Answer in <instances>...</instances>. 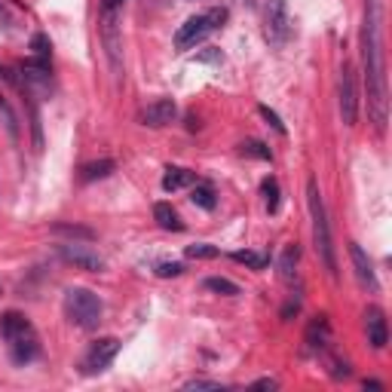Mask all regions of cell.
I'll return each mask as SVG.
<instances>
[{"label": "cell", "mask_w": 392, "mask_h": 392, "mask_svg": "<svg viewBox=\"0 0 392 392\" xmlns=\"http://www.w3.org/2000/svg\"><path fill=\"white\" fill-rule=\"evenodd\" d=\"M31 50H34L37 59H50V52H52L50 37H46V34H34V37H31Z\"/></svg>", "instance_id": "27"}, {"label": "cell", "mask_w": 392, "mask_h": 392, "mask_svg": "<svg viewBox=\"0 0 392 392\" xmlns=\"http://www.w3.org/2000/svg\"><path fill=\"white\" fill-rule=\"evenodd\" d=\"M236 264H246V267H251V270H264L267 264H270V255H258V251H233L230 255Z\"/></svg>", "instance_id": "22"}, {"label": "cell", "mask_w": 392, "mask_h": 392, "mask_svg": "<svg viewBox=\"0 0 392 392\" xmlns=\"http://www.w3.org/2000/svg\"><path fill=\"white\" fill-rule=\"evenodd\" d=\"M202 288H205V292H214V294H224V297L239 294V285L230 282V279H224V276H209L202 282Z\"/></svg>", "instance_id": "20"}, {"label": "cell", "mask_w": 392, "mask_h": 392, "mask_svg": "<svg viewBox=\"0 0 392 392\" xmlns=\"http://www.w3.org/2000/svg\"><path fill=\"white\" fill-rule=\"evenodd\" d=\"M328 334H331V328H328V319L325 316H316V319L310 322V328H306V347L310 350H322L325 343H328Z\"/></svg>", "instance_id": "16"}, {"label": "cell", "mask_w": 392, "mask_h": 392, "mask_svg": "<svg viewBox=\"0 0 392 392\" xmlns=\"http://www.w3.org/2000/svg\"><path fill=\"white\" fill-rule=\"evenodd\" d=\"M301 310V297H294V301H288L285 304V310H282V319H292V313Z\"/></svg>", "instance_id": "34"}, {"label": "cell", "mask_w": 392, "mask_h": 392, "mask_svg": "<svg viewBox=\"0 0 392 392\" xmlns=\"http://www.w3.org/2000/svg\"><path fill=\"white\" fill-rule=\"evenodd\" d=\"M184 389H227L224 384H218V380H205V377H193L184 384Z\"/></svg>", "instance_id": "31"}, {"label": "cell", "mask_w": 392, "mask_h": 392, "mask_svg": "<svg viewBox=\"0 0 392 392\" xmlns=\"http://www.w3.org/2000/svg\"><path fill=\"white\" fill-rule=\"evenodd\" d=\"M117 352H120V340L117 338H101L96 343H89L86 356H83V362H80V371H83V374H101V371L117 359Z\"/></svg>", "instance_id": "7"}, {"label": "cell", "mask_w": 392, "mask_h": 392, "mask_svg": "<svg viewBox=\"0 0 392 392\" xmlns=\"http://www.w3.org/2000/svg\"><path fill=\"white\" fill-rule=\"evenodd\" d=\"M239 151L246 154V156H258V160H273V151H270V147L264 144V142H242L239 144Z\"/></svg>", "instance_id": "24"}, {"label": "cell", "mask_w": 392, "mask_h": 392, "mask_svg": "<svg viewBox=\"0 0 392 392\" xmlns=\"http://www.w3.org/2000/svg\"><path fill=\"white\" fill-rule=\"evenodd\" d=\"M52 230L55 233H64V236H74V239H92V236H96L89 227H77V224H55Z\"/></svg>", "instance_id": "25"}, {"label": "cell", "mask_w": 392, "mask_h": 392, "mask_svg": "<svg viewBox=\"0 0 392 392\" xmlns=\"http://www.w3.org/2000/svg\"><path fill=\"white\" fill-rule=\"evenodd\" d=\"M6 343H9V359H13L16 365H28V362H34L40 356V340H37V334H34V325L13 334V338H6Z\"/></svg>", "instance_id": "10"}, {"label": "cell", "mask_w": 392, "mask_h": 392, "mask_svg": "<svg viewBox=\"0 0 392 392\" xmlns=\"http://www.w3.org/2000/svg\"><path fill=\"white\" fill-rule=\"evenodd\" d=\"M160 279H172V276H181L184 273V264H178V260H163V264H156L154 270Z\"/></svg>", "instance_id": "28"}, {"label": "cell", "mask_w": 392, "mask_h": 392, "mask_svg": "<svg viewBox=\"0 0 392 392\" xmlns=\"http://www.w3.org/2000/svg\"><path fill=\"white\" fill-rule=\"evenodd\" d=\"M260 193H264L267 212L276 214L279 212V181L276 178H264V184H260Z\"/></svg>", "instance_id": "23"}, {"label": "cell", "mask_w": 392, "mask_h": 392, "mask_svg": "<svg viewBox=\"0 0 392 392\" xmlns=\"http://www.w3.org/2000/svg\"><path fill=\"white\" fill-rule=\"evenodd\" d=\"M340 117L347 126H356L359 120V89H356V74L347 62L340 68Z\"/></svg>", "instance_id": "8"}, {"label": "cell", "mask_w": 392, "mask_h": 392, "mask_svg": "<svg viewBox=\"0 0 392 392\" xmlns=\"http://www.w3.org/2000/svg\"><path fill=\"white\" fill-rule=\"evenodd\" d=\"M196 181V175L190 169H181V166H169L163 175V190L166 193H175V190H181V188H188V184Z\"/></svg>", "instance_id": "15"}, {"label": "cell", "mask_w": 392, "mask_h": 392, "mask_svg": "<svg viewBox=\"0 0 392 392\" xmlns=\"http://www.w3.org/2000/svg\"><path fill=\"white\" fill-rule=\"evenodd\" d=\"M0 25H4V28H13V16H9L6 4H0Z\"/></svg>", "instance_id": "35"}, {"label": "cell", "mask_w": 392, "mask_h": 392, "mask_svg": "<svg viewBox=\"0 0 392 392\" xmlns=\"http://www.w3.org/2000/svg\"><path fill=\"white\" fill-rule=\"evenodd\" d=\"M101 40H105L110 68H114V74H120L123 71V40H120V22L114 6H105V13H101Z\"/></svg>", "instance_id": "5"}, {"label": "cell", "mask_w": 392, "mask_h": 392, "mask_svg": "<svg viewBox=\"0 0 392 392\" xmlns=\"http://www.w3.org/2000/svg\"><path fill=\"white\" fill-rule=\"evenodd\" d=\"M251 389H276V380H270V377L255 380V384H251Z\"/></svg>", "instance_id": "36"}, {"label": "cell", "mask_w": 392, "mask_h": 392, "mask_svg": "<svg viewBox=\"0 0 392 392\" xmlns=\"http://www.w3.org/2000/svg\"><path fill=\"white\" fill-rule=\"evenodd\" d=\"M101 313H105V304H101V297L96 292H89V288H68L64 292V316L77 328L83 331L98 328Z\"/></svg>", "instance_id": "3"}, {"label": "cell", "mask_w": 392, "mask_h": 392, "mask_svg": "<svg viewBox=\"0 0 392 392\" xmlns=\"http://www.w3.org/2000/svg\"><path fill=\"white\" fill-rule=\"evenodd\" d=\"M221 251L209 246V242H196V246H188V258H196V260H209V258H218Z\"/></svg>", "instance_id": "26"}, {"label": "cell", "mask_w": 392, "mask_h": 392, "mask_svg": "<svg viewBox=\"0 0 392 392\" xmlns=\"http://www.w3.org/2000/svg\"><path fill=\"white\" fill-rule=\"evenodd\" d=\"M365 389H384V384L380 380H365Z\"/></svg>", "instance_id": "37"}, {"label": "cell", "mask_w": 392, "mask_h": 392, "mask_svg": "<svg viewBox=\"0 0 392 392\" xmlns=\"http://www.w3.org/2000/svg\"><path fill=\"white\" fill-rule=\"evenodd\" d=\"M288 37H292L288 0H267V40L273 46H285Z\"/></svg>", "instance_id": "6"}, {"label": "cell", "mask_w": 392, "mask_h": 392, "mask_svg": "<svg viewBox=\"0 0 392 392\" xmlns=\"http://www.w3.org/2000/svg\"><path fill=\"white\" fill-rule=\"evenodd\" d=\"M297 258H301V248L297 246H288L282 251V258H279V276L285 279V282H292L294 279V264H297Z\"/></svg>", "instance_id": "19"}, {"label": "cell", "mask_w": 392, "mask_h": 392, "mask_svg": "<svg viewBox=\"0 0 392 392\" xmlns=\"http://www.w3.org/2000/svg\"><path fill=\"white\" fill-rule=\"evenodd\" d=\"M258 114H260V117H264V120H267V123H270V126H273V129H276V132H279V135H285V123H282V120H279V114H276V110H270L267 105H258Z\"/></svg>", "instance_id": "29"}, {"label": "cell", "mask_w": 392, "mask_h": 392, "mask_svg": "<svg viewBox=\"0 0 392 392\" xmlns=\"http://www.w3.org/2000/svg\"><path fill=\"white\" fill-rule=\"evenodd\" d=\"M190 200L200 205V209H205V212H212L214 202H218V200H214V188H212V184H196V188L190 190Z\"/></svg>", "instance_id": "21"}, {"label": "cell", "mask_w": 392, "mask_h": 392, "mask_svg": "<svg viewBox=\"0 0 392 392\" xmlns=\"http://www.w3.org/2000/svg\"><path fill=\"white\" fill-rule=\"evenodd\" d=\"M350 258H352V267H356V276L359 282L368 288V292H377L380 282H377V273H374V264H371V258L365 255V248L359 246V242H350Z\"/></svg>", "instance_id": "13"}, {"label": "cell", "mask_w": 392, "mask_h": 392, "mask_svg": "<svg viewBox=\"0 0 392 392\" xmlns=\"http://www.w3.org/2000/svg\"><path fill=\"white\" fill-rule=\"evenodd\" d=\"M362 62H365L368 105L377 129L386 126V52H384V4L365 0V25H362Z\"/></svg>", "instance_id": "1"}, {"label": "cell", "mask_w": 392, "mask_h": 392, "mask_svg": "<svg viewBox=\"0 0 392 392\" xmlns=\"http://www.w3.org/2000/svg\"><path fill=\"white\" fill-rule=\"evenodd\" d=\"M117 169V163L114 160H98V163H86L80 169V181L83 184H89V181H98V178H108L110 172Z\"/></svg>", "instance_id": "18"}, {"label": "cell", "mask_w": 392, "mask_h": 392, "mask_svg": "<svg viewBox=\"0 0 392 392\" xmlns=\"http://www.w3.org/2000/svg\"><path fill=\"white\" fill-rule=\"evenodd\" d=\"M154 218H156V224H160L163 230H172V233H181V230H184L178 212H175L169 202H156V205H154Z\"/></svg>", "instance_id": "17"}, {"label": "cell", "mask_w": 392, "mask_h": 392, "mask_svg": "<svg viewBox=\"0 0 392 392\" xmlns=\"http://www.w3.org/2000/svg\"><path fill=\"white\" fill-rule=\"evenodd\" d=\"M224 22H227V6H212L200 16H190L188 22L175 31V46H178V50H190V46H196L202 40V37L218 31Z\"/></svg>", "instance_id": "4"}, {"label": "cell", "mask_w": 392, "mask_h": 392, "mask_svg": "<svg viewBox=\"0 0 392 392\" xmlns=\"http://www.w3.org/2000/svg\"><path fill=\"white\" fill-rule=\"evenodd\" d=\"M0 114H4V120H6V132L13 135V138H18V123H16V114L9 110V105L4 98H0Z\"/></svg>", "instance_id": "30"}, {"label": "cell", "mask_w": 392, "mask_h": 392, "mask_svg": "<svg viewBox=\"0 0 392 392\" xmlns=\"http://www.w3.org/2000/svg\"><path fill=\"white\" fill-rule=\"evenodd\" d=\"M365 334H368V343L374 350H384L386 340H389V328H386V316L380 306H368L365 310Z\"/></svg>", "instance_id": "12"}, {"label": "cell", "mask_w": 392, "mask_h": 392, "mask_svg": "<svg viewBox=\"0 0 392 392\" xmlns=\"http://www.w3.org/2000/svg\"><path fill=\"white\" fill-rule=\"evenodd\" d=\"M175 114H178V108H175L172 98H156L154 105H147V108L142 110V123L151 126V129H163V126L172 123Z\"/></svg>", "instance_id": "11"}, {"label": "cell", "mask_w": 392, "mask_h": 392, "mask_svg": "<svg viewBox=\"0 0 392 392\" xmlns=\"http://www.w3.org/2000/svg\"><path fill=\"white\" fill-rule=\"evenodd\" d=\"M18 71H22V80L31 83V86H50L52 80V68H50V59H25L18 64Z\"/></svg>", "instance_id": "14"}, {"label": "cell", "mask_w": 392, "mask_h": 392, "mask_svg": "<svg viewBox=\"0 0 392 392\" xmlns=\"http://www.w3.org/2000/svg\"><path fill=\"white\" fill-rule=\"evenodd\" d=\"M59 255L77 270H86V273H101L105 270V258L98 251H92L89 246H80V242H62Z\"/></svg>", "instance_id": "9"}, {"label": "cell", "mask_w": 392, "mask_h": 392, "mask_svg": "<svg viewBox=\"0 0 392 392\" xmlns=\"http://www.w3.org/2000/svg\"><path fill=\"white\" fill-rule=\"evenodd\" d=\"M196 62H224V52L221 50H205V52H200V55H196Z\"/></svg>", "instance_id": "33"}, {"label": "cell", "mask_w": 392, "mask_h": 392, "mask_svg": "<svg viewBox=\"0 0 392 392\" xmlns=\"http://www.w3.org/2000/svg\"><path fill=\"white\" fill-rule=\"evenodd\" d=\"M306 202H310V214H313V239H316V251H319L322 264L328 267L331 276H338V258H334V242H331V227H328V214H325V202L322 193L316 188V181L306 184Z\"/></svg>", "instance_id": "2"}, {"label": "cell", "mask_w": 392, "mask_h": 392, "mask_svg": "<svg viewBox=\"0 0 392 392\" xmlns=\"http://www.w3.org/2000/svg\"><path fill=\"white\" fill-rule=\"evenodd\" d=\"M31 123H34V147L40 151V147H43V135H40V114H37V108H31Z\"/></svg>", "instance_id": "32"}]
</instances>
